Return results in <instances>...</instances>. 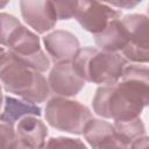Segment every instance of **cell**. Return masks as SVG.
Listing matches in <instances>:
<instances>
[{
	"label": "cell",
	"instance_id": "ba28073f",
	"mask_svg": "<svg viewBox=\"0 0 149 149\" xmlns=\"http://www.w3.org/2000/svg\"><path fill=\"white\" fill-rule=\"evenodd\" d=\"M44 48L55 64L72 63L80 49L77 36L68 30H55L43 37Z\"/></svg>",
	"mask_w": 149,
	"mask_h": 149
},
{
	"label": "cell",
	"instance_id": "ffe728a7",
	"mask_svg": "<svg viewBox=\"0 0 149 149\" xmlns=\"http://www.w3.org/2000/svg\"><path fill=\"white\" fill-rule=\"evenodd\" d=\"M141 1H133V0H121V1H112V2H106L107 5L112 6V7H118V8H126V9H130L134 8L135 6H137Z\"/></svg>",
	"mask_w": 149,
	"mask_h": 149
},
{
	"label": "cell",
	"instance_id": "6da1fadb",
	"mask_svg": "<svg viewBox=\"0 0 149 149\" xmlns=\"http://www.w3.org/2000/svg\"><path fill=\"white\" fill-rule=\"evenodd\" d=\"M97 115L114 121L140 118L149 106V70L134 68L123 72L121 81L99 86L92 100Z\"/></svg>",
	"mask_w": 149,
	"mask_h": 149
},
{
	"label": "cell",
	"instance_id": "7a4b0ae2",
	"mask_svg": "<svg viewBox=\"0 0 149 149\" xmlns=\"http://www.w3.org/2000/svg\"><path fill=\"white\" fill-rule=\"evenodd\" d=\"M0 78L6 92L21 97L30 104H41L50 97V87L47 79L20 61L10 51L1 48L0 58Z\"/></svg>",
	"mask_w": 149,
	"mask_h": 149
},
{
	"label": "cell",
	"instance_id": "44dd1931",
	"mask_svg": "<svg viewBox=\"0 0 149 149\" xmlns=\"http://www.w3.org/2000/svg\"><path fill=\"white\" fill-rule=\"evenodd\" d=\"M130 149H149V136H142L130 144Z\"/></svg>",
	"mask_w": 149,
	"mask_h": 149
},
{
	"label": "cell",
	"instance_id": "8992f818",
	"mask_svg": "<svg viewBox=\"0 0 149 149\" xmlns=\"http://www.w3.org/2000/svg\"><path fill=\"white\" fill-rule=\"evenodd\" d=\"M120 16L121 13L106 2L84 0L79 1L74 19L83 29L93 34L94 36L102 33L112 21L119 20Z\"/></svg>",
	"mask_w": 149,
	"mask_h": 149
},
{
	"label": "cell",
	"instance_id": "30bf717a",
	"mask_svg": "<svg viewBox=\"0 0 149 149\" xmlns=\"http://www.w3.org/2000/svg\"><path fill=\"white\" fill-rule=\"evenodd\" d=\"M126 26L130 42L123 51L142 52L149 50V16L144 14H128L121 19ZM122 51V52H123Z\"/></svg>",
	"mask_w": 149,
	"mask_h": 149
},
{
	"label": "cell",
	"instance_id": "5bb4252c",
	"mask_svg": "<svg viewBox=\"0 0 149 149\" xmlns=\"http://www.w3.org/2000/svg\"><path fill=\"white\" fill-rule=\"evenodd\" d=\"M83 135L92 149H100L102 146L118 140L114 125L100 119H91Z\"/></svg>",
	"mask_w": 149,
	"mask_h": 149
},
{
	"label": "cell",
	"instance_id": "603a6c76",
	"mask_svg": "<svg viewBox=\"0 0 149 149\" xmlns=\"http://www.w3.org/2000/svg\"><path fill=\"white\" fill-rule=\"evenodd\" d=\"M147 12H148V14H149V5H148V9H147Z\"/></svg>",
	"mask_w": 149,
	"mask_h": 149
},
{
	"label": "cell",
	"instance_id": "9c48e42d",
	"mask_svg": "<svg viewBox=\"0 0 149 149\" xmlns=\"http://www.w3.org/2000/svg\"><path fill=\"white\" fill-rule=\"evenodd\" d=\"M85 83L86 81L73 70L72 63L55 64L48 77L50 91L55 93L56 97H74L83 90Z\"/></svg>",
	"mask_w": 149,
	"mask_h": 149
},
{
	"label": "cell",
	"instance_id": "52a82bcc",
	"mask_svg": "<svg viewBox=\"0 0 149 149\" xmlns=\"http://www.w3.org/2000/svg\"><path fill=\"white\" fill-rule=\"evenodd\" d=\"M21 15L24 22L37 34L51 30L57 22L52 1L22 0L20 1Z\"/></svg>",
	"mask_w": 149,
	"mask_h": 149
},
{
	"label": "cell",
	"instance_id": "9a60e30c",
	"mask_svg": "<svg viewBox=\"0 0 149 149\" xmlns=\"http://www.w3.org/2000/svg\"><path fill=\"white\" fill-rule=\"evenodd\" d=\"M114 128L118 140L128 147H130L135 140L144 136L146 134L144 123L140 118L126 121H114Z\"/></svg>",
	"mask_w": 149,
	"mask_h": 149
},
{
	"label": "cell",
	"instance_id": "3957f363",
	"mask_svg": "<svg viewBox=\"0 0 149 149\" xmlns=\"http://www.w3.org/2000/svg\"><path fill=\"white\" fill-rule=\"evenodd\" d=\"M2 47H7L17 61L36 72H45L50 68V59L41 49L40 37L22 26L20 21L7 13L0 14Z\"/></svg>",
	"mask_w": 149,
	"mask_h": 149
},
{
	"label": "cell",
	"instance_id": "277c9868",
	"mask_svg": "<svg viewBox=\"0 0 149 149\" xmlns=\"http://www.w3.org/2000/svg\"><path fill=\"white\" fill-rule=\"evenodd\" d=\"M72 66L85 81L99 85H113L121 79L127 59L119 52H106L94 47L80 48Z\"/></svg>",
	"mask_w": 149,
	"mask_h": 149
},
{
	"label": "cell",
	"instance_id": "8fae6325",
	"mask_svg": "<svg viewBox=\"0 0 149 149\" xmlns=\"http://www.w3.org/2000/svg\"><path fill=\"white\" fill-rule=\"evenodd\" d=\"M94 42L98 49L106 52L123 51L130 42L128 30L121 19L112 21L100 34L94 35Z\"/></svg>",
	"mask_w": 149,
	"mask_h": 149
},
{
	"label": "cell",
	"instance_id": "4fadbf2b",
	"mask_svg": "<svg viewBox=\"0 0 149 149\" xmlns=\"http://www.w3.org/2000/svg\"><path fill=\"white\" fill-rule=\"evenodd\" d=\"M41 107L27 102L24 100H19L16 98L9 97V95H3V104H2V112L0 120L3 123L14 126L16 121H20L21 119L34 115V116H40L42 114Z\"/></svg>",
	"mask_w": 149,
	"mask_h": 149
},
{
	"label": "cell",
	"instance_id": "e0dca14e",
	"mask_svg": "<svg viewBox=\"0 0 149 149\" xmlns=\"http://www.w3.org/2000/svg\"><path fill=\"white\" fill-rule=\"evenodd\" d=\"M43 149H87V147L79 139L58 136L49 139Z\"/></svg>",
	"mask_w": 149,
	"mask_h": 149
},
{
	"label": "cell",
	"instance_id": "7402d4cb",
	"mask_svg": "<svg viewBox=\"0 0 149 149\" xmlns=\"http://www.w3.org/2000/svg\"><path fill=\"white\" fill-rule=\"evenodd\" d=\"M100 149H130V147L125 146L123 143H121L119 140H114L105 146H102Z\"/></svg>",
	"mask_w": 149,
	"mask_h": 149
},
{
	"label": "cell",
	"instance_id": "5b68a950",
	"mask_svg": "<svg viewBox=\"0 0 149 149\" xmlns=\"http://www.w3.org/2000/svg\"><path fill=\"white\" fill-rule=\"evenodd\" d=\"M47 122L57 130L80 135L92 118V112L77 100L64 97L51 98L44 108Z\"/></svg>",
	"mask_w": 149,
	"mask_h": 149
},
{
	"label": "cell",
	"instance_id": "ac0fdd59",
	"mask_svg": "<svg viewBox=\"0 0 149 149\" xmlns=\"http://www.w3.org/2000/svg\"><path fill=\"white\" fill-rule=\"evenodd\" d=\"M57 20H70L76 16L79 1H52Z\"/></svg>",
	"mask_w": 149,
	"mask_h": 149
},
{
	"label": "cell",
	"instance_id": "7c38bea8",
	"mask_svg": "<svg viewBox=\"0 0 149 149\" xmlns=\"http://www.w3.org/2000/svg\"><path fill=\"white\" fill-rule=\"evenodd\" d=\"M16 135L21 142L33 149H43L47 144L48 128L34 115L21 119L16 125Z\"/></svg>",
	"mask_w": 149,
	"mask_h": 149
},
{
	"label": "cell",
	"instance_id": "2e32d148",
	"mask_svg": "<svg viewBox=\"0 0 149 149\" xmlns=\"http://www.w3.org/2000/svg\"><path fill=\"white\" fill-rule=\"evenodd\" d=\"M1 133V148L0 149H33L21 142L16 135L14 126L1 122L0 125Z\"/></svg>",
	"mask_w": 149,
	"mask_h": 149
},
{
	"label": "cell",
	"instance_id": "d6986e66",
	"mask_svg": "<svg viewBox=\"0 0 149 149\" xmlns=\"http://www.w3.org/2000/svg\"><path fill=\"white\" fill-rule=\"evenodd\" d=\"M122 54L127 61H132L134 63H149V50L142 52L123 51Z\"/></svg>",
	"mask_w": 149,
	"mask_h": 149
}]
</instances>
